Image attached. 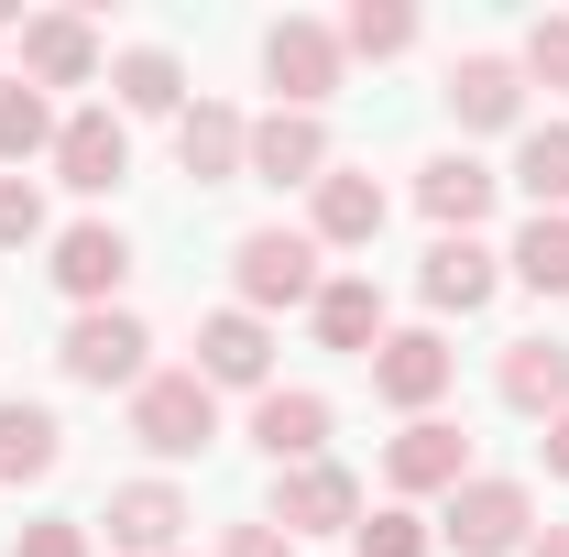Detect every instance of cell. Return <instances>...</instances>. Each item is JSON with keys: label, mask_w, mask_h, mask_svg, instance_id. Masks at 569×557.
<instances>
[{"label": "cell", "mask_w": 569, "mask_h": 557, "mask_svg": "<svg viewBox=\"0 0 569 557\" xmlns=\"http://www.w3.org/2000/svg\"><path fill=\"white\" fill-rule=\"evenodd\" d=\"M526 536H537V492L503 482V470H471L449 492V514H438V547L449 557H526Z\"/></svg>", "instance_id": "obj_1"}, {"label": "cell", "mask_w": 569, "mask_h": 557, "mask_svg": "<svg viewBox=\"0 0 569 557\" xmlns=\"http://www.w3.org/2000/svg\"><path fill=\"white\" fill-rule=\"evenodd\" d=\"M230 284H241V306L263 317V306H318V230H241L230 241Z\"/></svg>", "instance_id": "obj_2"}, {"label": "cell", "mask_w": 569, "mask_h": 557, "mask_svg": "<svg viewBox=\"0 0 569 557\" xmlns=\"http://www.w3.org/2000/svg\"><path fill=\"white\" fill-rule=\"evenodd\" d=\"M142 350H153V328H142L132 306H77V328L56 340V361H67V383H99V394L132 383V394H142V383H153Z\"/></svg>", "instance_id": "obj_3"}, {"label": "cell", "mask_w": 569, "mask_h": 557, "mask_svg": "<svg viewBox=\"0 0 569 557\" xmlns=\"http://www.w3.org/2000/svg\"><path fill=\"white\" fill-rule=\"evenodd\" d=\"M132 437L153 448V459H198V448L219 437V394L198 383V372H153V383L132 394Z\"/></svg>", "instance_id": "obj_4"}, {"label": "cell", "mask_w": 569, "mask_h": 557, "mask_svg": "<svg viewBox=\"0 0 569 557\" xmlns=\"http://www.w3.org/2000/svg\"><path fill=\"white\" fill-rule=\"evenodd\" d=\"M340 33L329 22H307V11H284L274 33H263V77H274V110H318L329 88H340Z\"/></svg>", "instance_id": "obj_5"}, {"label": "cell", "mask_w": 569, "mask_h": 557, "mask_svg": "<svg viewBox=\"0 0 569 557\" xmlns=\"http://www.w3.org/2000/svg\"><path fill=\"white\" fill-rule=\"evenodd\" d=\"M263 525H284V536H351L361 525V482L340 470V459L274 470V514H263Z\"/></svg>", "instance_id": "obj_6"}, {"label": "cell", "mask_w": 569, "mask_h": 557, "mask_svg": "<svg viewBox=\"0 0 569 557\" xmlns=\"http://www.w3.org/2000/svg\"><path fill=\"white\" fill-rule=\"evenodd\" d=\"M198 383H241V394H274V328L252 317V306H219L198 317Z\"/></svg>", "instance_id": "obj_7"}, {"label": "cell", "mask_w": 569, "mask_h": 557, "mask_svg": "<svg viewBox=\"0 0 569 557\" xmlns=\"http://www.w3.org/2000/svg\"><path fill=\"white\" fill-rule=\"evenodd\" d=\"M449 372H460V350L438 340V328H383V350H372V394L406 405V416H427L449 394Z\"/></svg>", "instance_id": "obj_8"}, {"label": "cell", "mask_w": 569, "mask_h": 557, "mask_svg": "<svg viewBox=\"0 0 569 557\" xmlns=\"http://www.w3.org/2000/svg\"><path fill=\"white\" fill-rule=\"evenodd\" d=\"M56 175H67L77 198H110V186L132 175V132H121V110H67V121H56Z\"/></svg>", "instance_id": "obj_9"}, {"label": "cell", "mask_w": 569, "mask_h": 557, "mask_svg": "<svg viewBox=\"0 0 569 557\" xmlns=\"http://www.w3.org/2000/svg\"><path fill=\"white\" fill-rule=\"evenodd\" d=\"M438 99H449L460 132H515V121H526V67H515V55H460Z\"/></svg>", "instance_id": "obj_10"}, {"label": "cell", "mask_w": 569, "mask_h": 557, "mask_svg": "<svg viewBox=\"0 0 569 557\" xmlns=\"http://www.w3.org/2000/svg\"><path fill=\"white\" fill-rule=\"evenodd\" d=\"M176 164H187L198 186H230V175L252 164V121H241L230 99H187V110H176Z\"/></svg>", "instance_id": "obj_11"}, {"label": "cell", "mask_w": 569, "mask_h": 557, "mask_svg": "<svg viewBox=\"0 0 569 557\" xmlns=\"http://www.w3.org/2000/svg\"><path fill=\"white\" fill-rule=\"evenodd\" d=\"M252 448H263L274 470H307V459H329V394H307V383H274V394L252 405Z\"/></svg>", "instance_id": "obj_12"}, {"label": "cell", "mask_w": 569, "mask_h": 557, "mask_svg": "<svg viewBox=\"0 0 569 557\" xmlns=\"http://www.w3.org/2000/svg\"><path fill=\"white\" fill-rule=\"evenodd\" d=\"M99 525H110V557H176V536H187V492H176V482H121Z\"/></svg>", "instance_id": "obj_13"}, {"label": "cell", "mask_w": 569, "mask_h": 557, "mask_svg": "<svg viewBox=\"0 0 569 557\" xmlns=\"http://www.w3.org/2000/svg\"><path fill=\"white\" fill-rule=\"evenodd\" d=\"M241 175H263V186H318V175H329V121H318V110L252 121V164H241Z\"/></svg>", "instance_id": "obj_14"}, {"label": "cell", "mask_w": 569, "mask_h": 557, "mask_svg": "<svg viewBox=\"0 0 569 557\" xmlns=\"http://www.w3.org/2000/svg\"><path fill=\"white\" fill-rule=\"evenodd\" d=\"M493 164H471V153H438V164H427L417 175V209L438 219V241H471V230H482V219H493Z\"/></svg>", "instance_id": "obj_15"}, {"label": "cell", "mask_w": 569, "mask_h": 557, "mask_svg": "<svg viewBox=\"0 0 569 557\" xmlns=\"http://www.w3.org/2000/svg\"><path fill=\"white\" fill-rule=\"evenodd\" d=\"M121 274H132V241H121L110 219H77V230H56V284H67L77 306H110V295H121Z\"/></svg>", "instance_id": "obj_16"}, {"label": "cell", "mask_w": 569, "mask_h": 557, "mask_svg": "<svg viewBox=\"0 0 569 557\" xmlns=\"http://www.w3.org/2000/svg\"><path fill=\"white\" fill-rule=\"evenodd\" d=\"M383 482H395V492H460V482H471V437L438 426V416H417L395 448H383Z\"/></svg>", "instance_id": "obj_17"}, {"label": "cell", "mask_w": 569, "mask_h": 557, "mask_svg": "<svg viewBox=\"0 0 569 557\" xmlns=\"http://www.w3.org/2000/svg\"><path fill=\"white\" fill-rule=\"evenodd\" d=\"M11 77H33V88H88V77H99V33H88L77 11H33Z\"/></svg>", "instance_id": "obj_18"}, {"label": "cell", "mask_w": 569, "mask_h": 557, "mask_svg": "<svg viewBox=\"0 0 569 557\" xmlns=\"http://www.w3.org/2000/svg\"><path fill=\"white\" fill-rule=\"evenodd\" d=\"M427 306H438V317H482V306H493V252H482V241H438V252H427Z\"/></svg>", "instance_id": "obj_19"}, {"label": "cell", "mask_w": 569, "mask_h": 557, "mask_svg": "<svg viewBox=\"0 0 569 557\" xmlns=\"http://www.w3.org/2000/svg\"><path fill=\"white\" fill-rule=\"evenodd\" d=\"M67 459V426L56 405H22V394H0V482H44Z\"/></svg>", "instance_id": "obj_20"}, {"label": "cell", "mask_w": 569, "mask_h": 557, "mask_svg": "<svg viewBox=\"0 0 569 557\" xmlns=\"http://www.w3.org/2000/svg\"><path fill=\"white\" fill-rule=\"evenodd\" d=\"M318 340L351 350V361H372V350H383V284H372V274L318 284Z\"/></svg>", "instance_id": "obj_21"}, {"label": "cell", "mask_w": 569, "mask_h": 557, "mask_svg": "<svg viewBox=\"0 0 569 557\" xmlns=\"http://www.w3.org/2000/svg\"><path fill=\"white\" fill-rule=\"evenodd\" d=\"M503 405L515 416H569V350L559 340H515L503 350Z\"/></svg>", "instance_id": "obj_22"}, {"label": "cell", "mask_w": 569, "mask_h": 557, "mask_svg": "<svg viewBox=\"0 0 569 557\" xmlns=\"http://www.w3.org/2000/svg\"><path fill=\"white\" fill-rule=\"evenodd\" d=\"M372 230H383V186H372V175H351V164H329V175H318V241L361 252Z\"/></svg>", "instance_id": "obj_23"}, {"label": "cell", "mask_w": 569, "mask_h": 557, "mask_svg": "<svg viewBox=\"0 0 569 557\" xmlns=\"http://www.w3.org/2000/svg\"><path fill=\"white\" fill-rule=\"evenodd\" d=\"M110 88H121V110H142V121H176V110H187V67H176L164 44H132V55L110 67Z\"/></svg>", "instance_id": "obj_24"}, {"label": "cell", "mask_w": 569, "mask_h": 557, "mask_svg": "<svg viewBox=\"0 0 569 557\" xmlns=\"http://www.w3.org/2000/svg\"><path fill=\"white\" fill-rule=\"evenodd\" d=\"M515 186L537 198V219H569V121L526 132V153H515Z\"/></svg>", "instance_id": "obj_25"}, {"label": "cell", "mask_w": 569, "mask_h": 557, "mask_svg": "<svg viewBox=\"0 0 569 557\" xmlns=\"http://www.w3.org/2000/svg\"><path fill=\"white\" fill-rule=\"evenodd\" d=\"M0 153L22 164V153H56V99L33 88V77H0Z\"/></svg>", "instance_id": "obj_26"}, {"label": "cell", "mask_w": 569, "mask_h": 557, "mask_svg": "<svg viewBox=\"0 0 569 557\" xmlns=\"http://www.w3.org/2000/svg\"><path fill=\"white\" fill-rule=\"evenodd\" d=\"M406 44H417V11H406V0H351L340 55H372V67H383V55H406Z\"/></svg>", "instance_id": "obj_27"}, {"label": "cell", "mask_w": 569, "mask_h": 557, "mask_svg": "<svg viewBox=\"0 0 569 557\" xmlns=\"http://www.w3.org/2000/svg\"><path fill=\"white\" fill-rule=\"evenodd\" d=\"M515 284L569 295V219H526V241H515Z\"/></svg>", "instance_id": "obj_28"}, {"label": "cell", "mask_w": 569, "mask_h": 557, "mask_svg": "<svg viewBox=\"0 0 569 557\" xmlns=\"http://www.w3.org/2000/svg\"><path fill=\"white\" fill-rule=\"evenodd\" d=\"M351 547L361 557H427V547H438V525L406 514V503H383V514H361V525H351Z\"/></svg>", "instance_id": "obj_29"}, {"label": "cell", "mask_w": 569, "mask_h": 557, "mask_svg": "<svg viewBox=\"0 0 569 557\" xmlns=\"http://www.w3.org/2000/svg\"><path fill=\"white\" fill-rule=\"evenodd\" d=\"M515 67L537 77L548 99H569V11H537V22H526V55H515Z\"/></svg>", "instance_id": "obj_30"}, {"label": "cell", "mask_w": 569, "mask_h": 557, "mask_svg": "<svg viewBox=\"0 0 569 557\" xmlns=\"http://www.w3.org/2000/svg\"><path fill=\"white\" fill-rule=\"evenodd\" d=\"M33 241H44V186L0 175V252H33Z\"/></svg>", "instance_id": "obj_31"}, {"label": "cell", "mask_w": 569, "mask_h": 557, "mask_svg": "<svg viewBox=\"0 0 569 557\" xmlns=\"http://www.w3.org/2000/svg\"><path fill=\"white\" fill-rule=\"evenodd\" d=\"M11 557H88V525L44 514V525H22V536H11Z\"/></svg>", "instance_id": "obj_32"}, {"label": "cell", "mask_w": 569, "mask_h": 557, "mask_svg": "<svg viewBox=\"0 0 569 557\" xmlns=\"http://www.w3.org/2000/svg\"><path fill=\"white\" fill-rule=\"evenodd\" d=\"M219 557H296V536H284V525H263V514H252V525H230V536H219Z\"/></svg>", "instance_id": "obj_33"}, {"label": "cell", "mask_w": 569, "mask_h": 557, "mask_svg": "<svg viewBox=\"0 0 569 557\" xmlns=\"http://www.w3.org/2000/svg\"><path fill=\"white\" fill-rule=\"evenodd\" d=\"M526 557H569V525H537V536H526Z\"/></svg>", "instance_id": "obj_34"}, {"label": "cell", "mask_w": 569, "mask_h": 557, "mask_svg": "<svg viewBox=\"0 0 569 557\" xmlns=\"http://www.w3.org/2000/svg\"><path fill=\"white\" fill-rule=\"evenodd\" d=\"M548 470L569 482V416H548Z\"/></svg>", "instance_id": "obj_35"}, {"label": "cell", "mask_w": 569, "mask_h": 557, "mask_svg": "<svg viewBox=\"0 0 569 557\" xmlns=\"http://www.w3.org/2000/svg\"><path fill=\"white\" fill-rule=\"evenodd\" d=\"M11 22H22V0H0V33H11Z\"/></svg>", "instance_id": "obj_36"}]
</instances>
